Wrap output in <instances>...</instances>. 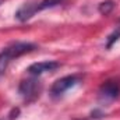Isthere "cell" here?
Masks as SVG:
<instances>
[{"instance_id": "6da1fadb", "label": "cell", "mask_w": 120, "mask_h": 120, "mask_svg": "<svg viewBox=\"0 0 120 120\" xmlns=\"http://www.w3.org/2000/svg\"><path fill=\"white\" fill-rule=\"evenodd\" d=\"M38 46L31 42H14L0 52V74L6 73L10 61L35 50Z\"/></svg>"}, {"instance_id": "7a4b0ae2", "label": "cell", "mask_w": 120, "mask_h": 120, "mask_svg": "<svg viewBox=\"0 0 120 120\" xmlns=\"http://www.w3.org/2000/svg\"><path fill=\"white\" fill-rule=\"evenodd\" d=\"M41 82L38 80V77H31L27 80H22L18 85V94L25 101V102H32L35 101L39 94H41Z\"/></svg>"}, {"instance_id": "3957f363", "label": "cell", "mask_w": 120, "mask_h": 120, "mask_svg": "<svg viewBox=\"0 0 120 120\" xmlns=\"http://www.w3.org/2000/svg\"><path fill=\"white\" fill-rule=\"evenodd\" d=\"M81 77L77 75V74H73V75H66V77H61L59 80H56L52 87H50V95L53 98H59L66 91H68L70 88L75 87L78 82H80Z\"/></svg>"}, {"instance_id": "277c9868", "label": "cell", "mask_w": 120, "mask_h": 120, "mask_svg": "<svg viewBox=\"0 0 120 120\" xmlns=\"http://www.w3.org/2000/svg\"><path fill=\"white\" fill-rule=\"evenodd\" d=\"M60 67V63L56 60H48V61H39V63H34L31 64L30 67L27 68L28 74L34 75V77H38L43 73H50V71H55L56 68Z\"/></svg>"}, {"instance_id": "5b68a950", "label": "cell", "mask_w": 120, "mask_h": 120, "mask_svg": "<svg viewBox=\"0 0 120 120\" xmlns=\"http://www.w3.org/2000/svg\"><path fill=\"white\" fill-rule=\"evenodd\" d=\"M120 94V82L117 80H108L99 88V96L102 99H116Z\"/></svg>"}, {"instance_id": "8992f818", "label": "cell", "mask_w": 120, "mask_h": 120, "mask_svg": "<svg viewBox=\"0 0 120 120\" xmlns=\"http://www.w3.org/2000/svg\"><path fill=\"white\" fill-rule=\"evenodd\" d=\"M35 13H38V11H36V3H25V4H22V6L17 10L15 18H17L18 21H21V22H25V21H28L30 18L34 17Z\"/></svg>"}, {"instance_id": "52a82bcc", "label": "cell", "mask_w": 120, "mask_h": 120, "mask_svg": "<svg viewBox=\"0 0 120 120\" xmlns=\"http://www.w3.org/2000/svg\"><path fill=\"white\" fill-rule=\"evenodd\" d=\"M113 8H115V1L113 0H105L98 6V11L103 15H108L109 13H112Z\"/></svg>"}, {"instance_id": "ba28073f", "label": "cell", "mask_w": 120, "mask_h": 120, "mask_svg": "<svg viewBox=\"0 0 120 120\" xmlns=\"http://www.w3.org/2000/svg\"><path fill=\"white\" fill-rule=\"evenodd\" d=\"M64 0H42L41 3L36 4V11H42L46 8H52L55 6H59L60 3H63Z\"/></svg>"}, {"instance_id": "9c48e42d", "label": "cell", "mask_w": 120, "mask_h": 120, "mask_svg": "<svg viewBox=\"0 0 120 120\" xmlns=\"http://www.w3.org/2000/svg\"><path fill=\"white\" fill-rule=\"evenodd\" d=\"M119 38H120V28L116 27V30L113 31V32L108 36V39H106V48H108V49H110V48L113 46V43H115Z\"/></svg>"}, {"instance_id": "30bf717a", "label": "cell", "mask_w": 120, "mask_h": 120, "mask_svg": "<svg viewBox=\"0 0 120 120\" xmlns=\"http://www.w3.org/2000/svg\"><path fill=\"white\" fill-rule=\"evenodd\" d=\"M105 116V113L101 110V109H94L92 112H91V119H101V117H103Z\"/></svg>"}, {"instance_id": "8fae6325", "label": "cell", "mask_w": 120, "mask_h": 120, "mask_svg": "<svg viewBox=\"0 0 120 120\" xmlns=\"http://www.w3.org/2000/svg\"><path fill=\"white\" fill-rule=\"evenodd\" d=\"M18 115H20V109H18V108H14V109L10 112V115H8L10 117H8V119H10V120L17 119V117H18Z\"/></svg>"}, {"instance_id": "7c38bea8", "label": "cell", "mask_w": 120, "mask_h": 120, "mask_svg": "<svg viewBox=\"0 0 120 120\" xmlns=\"http://www.w3.org/2000/svg\"><path fill=\"white\" fill-rule=\"evenodd\" d=\"M117 28H120V20L117 21Z\"/></svg>"}, {"instance_id": "4fadbf2b", "label": "cell", "mask_w": 120, "mask_h": 120, "mask_svg": "<svg viewBox=\"0 0 120 120\" xmlns=\"http://www.w3.org/2000/svg\"><path fill=\"white\" fill-rule=\"evenodd\" d=\"M74 120H90V119H74Z\"/></svg>"}]
</instances>
